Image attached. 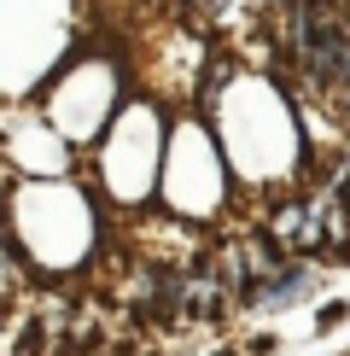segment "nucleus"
<instances>
[{
    "label": "nucleus",
    "instance_id": "nucleus-1",
    "mask_svg": "<svg viewBox=\"0 0 350 356\" xmlns=\"http://www.w3.org/2000/svg\"><path fill=\"white\" fill-rule=\"evenodd\" d=\"M315 292H321V275H315V263H303V257H281V263L269 269V280H262V292H257L251 316H274V309L310 304Z\"/></svg>",
    "mask_w": 350,
    "mask_h": 356
},
{
    "label": "nucleus",
    "instance_id": "nucleus-2",
    "mask_svg": "<svg viewBox=\"0 0 350 356\" xmlns=\"http://www.w3.org/2000/svg\"><path fill=\"white\" fill-rule=\"evenodd\" d=\"M344 316H350V304H344V298H339V304H327V309L315 316V333H333V327H339Z\"/></svg>",
    "mask_w": 350,
    "mask_h": 356
}]
</instances>
